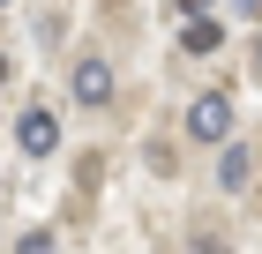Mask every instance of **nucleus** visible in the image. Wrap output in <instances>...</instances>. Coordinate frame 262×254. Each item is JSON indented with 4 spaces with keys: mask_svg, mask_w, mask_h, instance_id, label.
Wrapping results in <instances>:
<instances>
[{
    "mask_svg": "<svg viewBox=\"0 0 262 254\" xmlns=\"http://www.w3.org/2000/svg\"><path fill=\"white\" fill-rule=\"evenodd\" d=\"M187 135L195 142H232V98H225V90H202V98L187 105Z\"/></svg>",
    "mask_w": 262,
    "mask_h": 254,
    "instance_id": "1",
    "label": "nucleus"
},
{
    "mask_svg": "<svg viewBox=\"0 0 262 254\" xmlns=\"http://www.w3.org/2000/svg\"><path fill=\"white\" fill-rule=\"evenodd\" d=\"M15 142H23L30 157H53V150H60V120L45 112V105H30V112L15 120Z\"/></svg>",
    "mask_w": 262,
    "mask_h": 254,
    "instance_id": "2",
    "label": "nucleus"
},
{
    "mask_svg": "<svg viewBox=\"0 0 262 254\" xmlns=\"http://www.w3.org/2000/svg\"><path fill=\"white\" fill-rule=\"evenodd\" d=\"M75 98L82 105H105V98H113V67H105V60H82V67H75Z\"/></svg>",
    "mask_w": 262,
    "mask_h": 254,
    "instance_id": "3",
    "label": "nucleus"
},
{
    "mask_svg": "<svg viewBox=\"0 0 262 254\" xmlns=\"http://www.w3.org/2000/svg\"><path fill=\"white\" fill-rule=\"evenodd\" d=\"M247 172H255V150H247V142H225V157H217V187H247Z\"/></svg>",
    "mask_w": 262,
    "mask_h": 254,
    "instance_id": "4",
    "label": "nucleus"
},
{
    "mask_svg": "<svg viewBox=\"0 0 262 254\" xmlns=\"http://www.w3.org/2000/svg\"><path fill=\"white\" fill-rule=\"evenodd\" d=\"M217 45H225V22H210V15H195V22H187V30H180V53H217Z\"/></svg>",
    "mask_w": 262,
    "mask_h": 254,
    "instance_id": "5",
    "label": "nucleus"
},
{
    "mask_svg": "<svg viewBox=\"0 0 262 254\" xmlns=\"http://www.w3.org/2000/svg\"><path fill=\"white\" fill-rule=\"evenodd\" d=\"M15 254H53V232H45V224H38V232H23V239H15Z\"/></svg>",
    "mask_w": 262,
    "mask_h": 254,
    "instance_id": "6",
    "label": "nucleus"
},
{
    "mask_svg": "<svg viewBox=\"0 0 262 254\" xmlns=\"http://www.w3.org/2000/svg\"><path fill=\"white\" fill-rule=\"evenodd\" d=\"M180 8H187V22H195V15H202V8H210V0H180Z\"/></svg>",
    "mask_w": 262,
    "mask_h": 254,
    "instance_id": "7",
    "label": "nucleus"
},
{
    "mask_svg": "<svg viewBox=\"0 0 262 254\" xmlns=\"http://www.w3.org/2000/svg\"><path fill=\"white\" fill-rule=\"evenodd\" d=\"M195 254H217V239H210V232H202V239H195Z\"/></svg>",
    "mask_w": 262,
    "mask_h": 254,
    "instance_id": "8",
    "label": "nucleus"
},
{
    "mask_svg": "<svg viewBox=\"0 0 262 254\" xmlns=\"http://www.w3.org/2000/svg\"><path fill=\"white\" fill-rule=\"evenodd\" d=\"M0 82H8V53H0Z\"/></svg>",
    "mask_w": 262,
    "mask_h": 254,
    "instance_id": "9",
    "label": "nucleus"
},
{
    "mask_svg": "<svg viewBox=\"0 0 262 254\" xmlns=\"http://www.w3.org/2000/svg\"><path fill=\"white\" fill-rule=\"evenodd\" d=\"M240 8H255V15H262V0H240Z\"/></svg>",
    "mask_w": 262,
    "mask_h": 254,
    "instance_id": "10",
    "label": "nucleus"
},
{
    "mask_svg": "<svg viewBox=\"0 0 262 254\" xmlns=\"http://www.w3.org/2000/svg\"><path fill=\"white\" fill-rule=\"evenodd\" d=\"M255 67H262V38H255Z\"/></svg>",
    "mask_w": 262,
    "mask_h": 254,
    "instance_id": "11",
    "label": "nucleus"
}]
</instances>
